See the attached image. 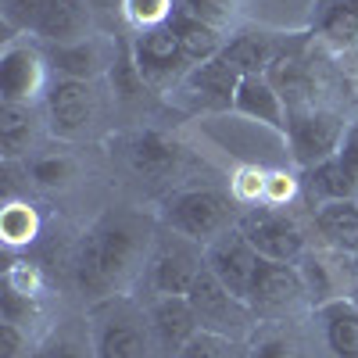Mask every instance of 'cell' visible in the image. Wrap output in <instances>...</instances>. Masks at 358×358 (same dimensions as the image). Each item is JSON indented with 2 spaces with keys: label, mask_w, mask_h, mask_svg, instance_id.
Segmentation results:
<instances>
[{
  "label": "cell",
  "mask_w": 358,
  "mask_h": 358,
  "mask_svg": "<svg viewBox=\"0 0 358 358\" xmlns=\"http://www.w3.org/2000/svg\"><path fill=\"white\" fill-rule=\"evenodd\" d=\"M140 255V236L133 226L126 222H111L104 229H97L90 241L83 244L79 255V283L90 294H111L122 287V280L133 273V262Z\"/></svg>",
  "instance_id": "obj_1"
},
{
  "label": "cell",
  "mask_w": 358,
  "mask_h": 358,
  "mask_svg": "<svg viewBox=\"0 0 358 358\" xmlns=\"http://www.w3.org/2000/svg\"><path fill=\"white\" fill-rule=\"evenodd\" d=\"M165 222L172 226V233L208 248L215 236L233 229V201L219 190H183L169 201Z\"/></svg>",
  "instance_id": "obj_2"
},
{
  "label": "cell",
  "mask_w": 358,
  "mask_h": 358,
  "mask_svg": "<svg viewBox=\"0 0 358 358\" xmlns=\"http://www.w3.org/2000/svg\"><path fill=\"white\" fill-rule=\"evenodd\" d=\"M133 65H136L140 83L155 86V90H169L176 83H183L187 72L194 69L190 57L183 54V47H179V40H176L169 22L140 29L136 50H133Z\"/></svg>",
  "instance_id": "obj_3"
},
{
  "label": "cell",
  "mask_w": 358,
  "mask_h": 358,
  "mask_svg": "<svg viewBox=\"0 0 358 358\" xmlns=\"http://www.w3.org/2000/svg\"><path fill=\"white\" fill-rule=\"evenodd\" d=\"M190 305L197 312V322L201 330L208 334H222V337H241L248 326L255 322V308L248 301H241V297H233L215 276L212 268H204V273L197 276L194 290L187 294Z\"/></svg>",
  "instance_id": "obj_4"
},
{
  "label": "cell",
  "mask_w": 358,
  "mask_h": 358,
  "mask_svg": "<svg viewBox=\"0 0 358 358\" xmlns=\"http://www.w3.org/2000/svg\"><path fill=\"white\" fill-rule=\"evenodd\" d=\"M344 118L337 111H322V108H308L287 118V136H290V151L294 162L301 169H312L326 158H334L341 151L344 140Z\"/></svg>",
  "instance_id": "obj_5"
},
{
  "label": "cell",
  "mask_w": 358,
  "mask_h": 358,
  "mask_svg": "<svg viewBox=\"0 0 358 358\" xmlns=\"http://www.w3.org/2000/svg\"><path fill=\"white\" fill-rule=\"evenodd\" d=\"M47 129L62 140H79L97 118V94L86 79H57L47 90Z\"/></svg>",
  "instance_id": "obj_6"
},
{
  "label": "cell",
  "mask_w": 358,
  "mask_h": 358,
  "mask_svg": "<svg viewBox=\"0 0 358 358\" xmlns=\"http://www.w3.org/2000/svg\"><path fill=\"white\" fill-rule=\"evenodd\" d=\"M208 268L204 258V244L190 241V236H165V244L158 248V255L151 258V287L158 297L169 294H190L197 276Z\"/></svg>",
  "instance_id": "obj_7"
},
{
  "label": "cell",
  "mask_w": 358,
  "mask_h": 358,
  "mask_svg": "<svg viewBox=\"0 0 358 358\" xmlns=\"http://www.w3.org/2000/svg\"><path fill=\"white\" fill-rule=\"evenodd\" d=\"M204 258H208V268H212V276L233 294L248 301L251 297V283H255V273L262 265V255L248 244V236L241 229H226L222 236H215L212 244L204 248ZM251 305V301H248Z\"/></svg>",
  "instance_id": "obj_8"
},
{
  "label": "cell",
  "mask_w": 358,
  "mask_h": 358,
  "mask_svg": "<svg viewBox=\"0 0 358 358\" xmlns=\"http://www.w3.org/2000/svg\"><path fill=\"white\" fill-rule=\"evenodd\" d=\"M236 229L268 262H297L305 255V236L297 229V222L287 219L283 212H273V208H251V212L241 215Z\"/></svg>",
  "instance_id": "obj_9"
},
{
  "label": "cell",
  "mask_w": 358,
  "mask_h": 358,
  "mask_svg": "<svg viewBox=\"0 0 358 358\" xmlns=\"http://www.w3.org/2000/svg\"><path fill=\"white\" fill-rule=\"evenodd\" d=\"M147 326H151V341L155 348L165 355V358H176L190 344V337L201 330L197 322V312L190 305L187 294H169V297H158L147 312Z\"/></svg>",
  "instance_id": "obj_10"
},
{
  "label": "cell",
  "mask_w": 358,
  "mask_h": 358,
  "mask_svg": "<svg viewBox=\"0 0 358 358\" xmlns=\"http://www.w3.org/2000/svg\"><path fill=\"white\" fill-rule=\"evenodd\" d=\"M151 326L129 308L104 312L94 337V358H151Z\"/></svg>",
  "instance_id": "obj_11"
},
{
  "label": "cell",
  "mask_w": 358,
  "mask_h": 358,
  "mask_svg": "<svg viewBox=\"0 0 358 358\" xmlns=\"http://www.w3.org/2000/svg\"><path fill=\"white\" fill-rule=\"evenodd\" d=\"M305 297L308 294H305L301 273H297L294 262H268V258H262L258 273H255V283H251V297H248L255 315L258 312H265V315L287 312L297 301H305Z\"/></svg>",
  "instance_id": "obj_12"
},
{
  "label": "cell",
  "mask_w": 358,
  "mask_h": 358,
  "mask_svg": "<svg viewBox=\"0 0 358 358\" xmlns=\"http://www.w3.org/2000/svg\"><path fill=\"white\" fill-rule=\"evenodd\" d=\"M47 62L65 79H86V83H94L97 76H104L115 65L111 62V43H104L97 36L62 43V47H47Z\"/></svg>",
  "instance_id": "obj_13"
},
{
  "label": "cell",
  "mask_w": 358,
  "mask_h": 358,
  "mask_svg": "<svg viewBox=\"0 0 358 358\" xmlns=\"http://www.w3.org/2000/svg\"><path fill=\"white\" fill-rule=\"evenodd\" d=\"M40 79H43V57L40 50L25 47V43H11L0 57V94L4 101H29L40 94Z\"/></svg>",
  "instance_id": "obj_14"
},
{
  "label": "cell",
  "mask_w": 358,
  "mask_h": 358,
  "mask_svg": "<svg viewBox=\"0 0 358 358\" xmlns=\"http://www.w3.org/2000/svg\"><path fill=\"white\" fill-rule=\"evenodd\" d=\"M241 72L229 69V62L219 54L212 57V62H201L187 72V79L179 83L183 90H190V94L208 104V108H233V97H236V86H241Z\"/></svg>",
  "instance_id": "obj_15"
},
{
  "label": "cell",
  "mask_w": 358,
  "mask_h": 358,
  "mask_svg": "<svg viewBox=\"0 0 358 358\" xmlns=\"http://www.w3.org/2000/svg\"><path fill=\"white\" fill-rule=\"evenodd\" d=\"M40 111L29 101H4L0 104V151L8 162L25 158L29 151H36L40 143Z\"/></svg>",
  "instance_id": "obj_16"
},
{
  "label": "cell",
  "mask_w": 358,
  "mask_h": 358,
  "mask_svg": "<svg viewBox=\"0 0 358 358\" xmlns=\"http://www.w3.org/2000/svg\"><path fill=\"white\" fill-rule=\"evenodd\" d=\"M233 108L255 118V122H265L273 129H287V104L280 97V90L273 86L268 76H244L241 86H236Z\"/></svg>",
  "instance_id": "obj_17"
},
{
  "label": "cell",
  "mask_w": 358,
  "mask_h": 358,
  "mask_svg": "<svg viewBox=\"0 0 358 358\" xmlns=\"http://www.w3.org/2000/svg\"><path fill=\"white\" fill-rule=\"evenodd\" d=\"M86 29H90V8H86V0H50L33 33L47 47H62V43L86 40Z\"/></svg>",
  "instance_id": "obj_18"
},
{
  "label": "cell",
  "mask_w": 358,
  "mask_h": 358,
  "mask_svg": "<svg viewBox=\"0 0 358 358\" xmlns=\"http://www.w3.org/2000/svg\"><path fill=\"white\" fill-rule=\"evenodd\" d=\"M222 57L241 76H268V69L280 62L273 36H265V33H236L233 40H226Z\"/></svg>",
  "instance_id": "obj_19"
},
{
  "label": "cell",
  "mask_w": 358,
  "mask_h": 358,
  "mask_svg": "<svg viewBox=\"0 0 358 358\" xmlns=\"http://www.w3.org/2000/svg\"><path fill=\"white\" fill-rule=\"evenodd\" d=\"M319 319H322L330 351L337 358H358V305L334 297V301L319 305Z\"/></svg>",
  "instance_id": "obj_20"
},
{
  "label": "cell",
  "mask_w": 358,
  "mask_h": 358,
  "mask_svg": "<svg viewBox=\"0 0 358 358\" xmlns=\"http://www.w3.org/2000/svg\"><path fill=\"white\" fill-rule=\"evenodd\" d=\"M169 25H172V33H176L179 47H183V54L190 57V65L212 62V57H219L222 47H226V40H222L219 29H212V25H204V22L190 18L187 11H179V8L172 11Z\"/></svg>",
  "instance_id": "obj_21"
},
{
  "label": "cell",
  "mask_w": 358,
  "mask_h": 358,
  "mask_svg": "<svg viewBox=\"0 0 358 358\" xmlns=\"http://www.w3.org/2000/svg\"><path fill=\"white\" fill-rule=\"evenodd\" d=\"M319 233L344 255L358 251V201H326L315 212Z\"/></svg>",
  "instance_id": "obj_22"
},
{
  "label": "cell",
  "mask_w": 358,
  "mask_h": 358,
  "mask_svg": "<svg viewBox=\"0 0 358 358\" xmlns=\"http://www.w3.org/2000/svg\"><path fill=\"white\" fill-rule=\"evenodd\" d=\"M305 183H308L312 197H319V204H326V201H358V179L341 165L337 155L312 165Z\"/></svg>",
  "instance_id": "obj_23"
},
{
  "label": "cell",
  "mask_w": 358,
  "mask_h": 358,
  "mask_svg": "<svg viewBox=\"0 0 358 358\" xmlns=\"http://www.w3.org/2000/svg\"><path fill=\"white\" fill-rule=\"evenodd\" d=\"M315 29L334 47H358V0H322Z\"/></svg>",
  "instance_id": "obj_24"
},
{
  "label": "cell",
  "mask_w": 358,
  "mask_h": 358,
  "mask_svg": "<svg viewBox=\"0 0 358 358\" xmlns=\"http://www.w3.org/2000/svg\"><path fill=\"white\" fill-rule=\"evenodd\" d=\"M176 162H179V143L176 140H169L162 133L136 136V143H133V165H136V172L151 176V179H162V176H169L176 169Z\"/></svg>",
  "instance_id": "obj_25"
},
{
  "label": "cell",
  "mask_w": 358,
  "mask_h": 358,
  "mask_svg": "<svg viewBox=\"0 0 358 358\" xmlns=\"http://www.w3.org/2000/svg\"><path fill=\"white\" fill-rule=\"evenodd\" d=\"M297 265V273H301V283H305V294L312 297L315 305H326V301H334V280H330V265H326L319 255L305 251L301 258L294 262Z\"/></svg>",
  "instance_id": "obj_26"
},
{
  "label": "cell",
  "mask_w": 358,
  "mask_h": 358,
  "mask_svg": "<svg viewBox=\"0 0 358 358\" xmlns=\"http://www.w3.org/2000/svg\"><path fill=\"white\" fill-rule=\"evenodd\" d=\"M72 172H76V165L65 155H40V158L29 162V176H33V183L36 187H47V190L69 187Z\"/></svg>",
  "instance_id": "obj_27"
},
{
  "label": "cell",
  "mask_w": 358,
  "mask_h": 358,
  "mask_svg": "<svg viewBox=\"0 0 358 358\" xmlns=\"http://www.w3.org/2000/svg\"><path fill=\"white\" fill-rule=\"evenodd\" d=\"M0 319L22 326V330H29V326H33V322L40 319V305H36V297L29 294V290H15V287H8L4 294H0Z\"/></svg>",
  "instance_id": "obj_28"
},
{
  "label": "cell",
  "mask_w": 358,
  "mask_h": 358,
  "mask_svg": "<svg viewBox=\"0 0 358 358\" xmlns=\"http://www.w3.org/2000/svg\"><path fill=\"white\" fill-rule=\"evenodd\" d=\"M179 11H187L190 18H197V22L222 33L236 15V0H179Z\"/></svg>",
  "instance_id": "obj_29"
},
{
  "label": "cell",
  "mask_w": 358,
  "mask_h": 358,
  "mask_svg": "<svg viewBox=\"0 0 358 358\" xmlns=\"http://www.w3.org/2000/svg\"><path fill=\"white\" fill-rule=\"evenodd\" d=\"M233 337H222V334H208V330H197L190 337V344L179 351L176 358H233Z\"/></svg>",
  "instance_id": "obj_30"
},
{
  "label": "cell",
  "mask_w": 358,
  "mask_h": 358,
  "mask_svg": "<svg viewBox=\"0 0 358 358\" xmlns=\"http://www.w3.org/2000/svg\"><path fill=\"white\" fill-rule=\"evenodd\" d=\"M33 358H94V351L86 348V341L72 330H62L57 337H50L47 344H40V351Z\"/></svg>",
  "instance_id": "obj_31"
},
{
  "label": "cell",
  "mask_w": 358,
  "mask_h": 358,
  "mask_svg": "<svg viewBox=\"0 0 358 358\" xmlns=\"http://www.w3.org/2000/svg\"><path fill=\"white\" fill-rule=\"evenodd\" d=\"M47 4L50 0H4V22L11 29H36Z\"/></svg>",
  "instance_id": "obj_32"
},
{
  "label": "cell",
  "mask_w": 358,
  "mask_h": 358,
  "mask_svg": "<svg viewBox=\"0 0 358 358\" xmlns=\"http://www.w3.org/2000/svg\"><path fill=\"white\" fill-rule=\"evenodd\" d=\"M0 358H29V330L0 319Z\"/></svg>",
  "instance_id": "obj_33"
},
{
  "label": "cell",
  "mask_w": 358,
  "mask_h": 358,
  "mask_svg": "<svg viewBox=\"0 0 358 358\" xmlns=\"http://www.w3.org/2000/svg\"><path fill=\"white\" fill-rule=\"evenodd\" d=\"M29 233H33V215H29V208L11 204L4 212V236L11 244H18V241H29Z\"/></svg>",
  "instance_id": "obj_34"
},
{
  "label": "cell",
  "mask_w": 358,
  "mask_h": 358,
  "mask_svg": "<svg viewBox=\"0 0 358 358\" xmlns=\"http://www.w3.org/2000/svg\"><path fill=\"white\" fill-rule=\"evenodd\" d=\"M165 8H169V0H129V15H133L136 22H143V29L169 22L172 15H169Z\"/></svg>",
  "instance_id": "obj_35"
},
{
  "label": "cell",
  "mask_w": 358,
  "mask_h": 358,
  "mask_svg": "<svg viewBox=\"0 0 358 358\" xmlns=\"http://www.w3.org/2000/svg\"><path fill=\"white\" fill-rule=\"evenodd\" d=\"M337 158H341V165L358 179V118L344 129V140H341V151H337Z\"/></svg>",
  "instance_id": "obj_36"
},
{
  "label": "cell",
  "mask_w": 358,
  "mask_h": 358,
  "mask_svg": "<svg viewBox=\"0 0 358 358\" xmlns=\"http://www.w3.org/2000/svg\"><path fill=\"white\" fill-rule=\"evenodd\" d=\"M255 358H297V348L287 337H265L255 348Z\"/></svg>",
  "instance_id": "obj_37"
}]
</instances>
